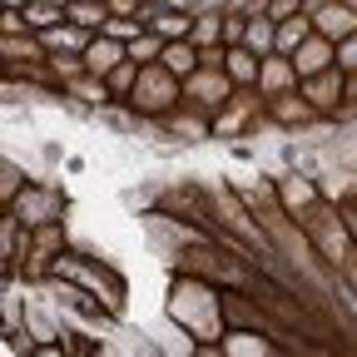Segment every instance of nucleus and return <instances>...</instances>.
<instances>
[{
    "label": "nucleus",
    "instance_id": "27",
    "mask_svg": "<svg viewBox=\"0 0 357 357\" xmlns=\"http://www.w3.org/2000/svg\"><path fill=\"white\" fill-rule=\"evenodd\" d=\"M337 65H342V70H357V35L337 40Z\"/></svg>",
    "mask_w": 357,
    "mask_h": 357
},
{
    "label": "nucleus",
    "instance_id": "14",
    "mask_svg": "<svg viewBox=\"0 0 357 357\" xmlns=\"http://www.w3.org/2000/svg\"><path fill=\"white\" fill-rule=\"evenodd\" d=\"M159 65H169L178 79H189L204 60H199V45L194 40H164V55H159Z\"/></svg>",
    "mask_w": 357,
    "mask_h": 357
},
{
    "label": "nucleus",
    "instance_id": "30",
    "mask_svg": "<svg viewBox=\"0 0 357 357\" xmlns=\"http://www.w3.org/2000/svg\"><path fill=\"white\" fill-rule=\"evenodd\" d=\"M30 6V0H6V10H25Z\"/></svg>",
    "mask_w": 357,
    "mask_h": 357
},
{
    "label": "nucleus",
    "instance_id": "31",
    "mask_svg": "<svg viewBox=\"0 0 357 357\" xmlns=\"http://www.w3.org/2000/svg\"><path fill=\"white\" fill-rule=\"evenodd\" d=\"M347 6H352V10H357V0H347Z\"/></svg>",
    "mask_w": 357,
    "mask_h": 357
},
{
    "label": "nucleus",
    "instance_id": "26",
    "mask_svg": "<svg viewBox=\"0 0 357 357\" xmlns=\"http://www.w3.org/2000/svg\"><path fill=\"white\" fill-rule=\"evenodd\" d=\"M342 75H347V84H342V114H337V119L357 114V70H342Z\"/></svg>",
    "mask_w": 357,
    "mask_h": 357
},
{
    "label": "nucleus",
    "instance_id": "4",
    "mask_svg": "<svg viewBox=\"0 0 357 357\" xmlns=\"http://www.w3.org/2000/svg\"><path fill=\"white\" fill-rule=\"evenodd\" d=\"M342 84H347V75H342V65H333V70H323V75H307L298 89L307 95V105L318 109L323 119H337V114H342Z\"/></svg>",
    "mask_w": 357,
    "mask_h": 357
},
{
    "label": "nucleus",
    "instance_id": "23",
    "mask_svg": "<svg viewBox=\"0 0 357 357\" xmlns=\"http://www.w3.org/2000/svg\"><path fill=\"white\" fill-rule=\"evenodd\" d=\"M223 337H229V342H218V352H273V342H268V337L243 333V328H229Z\"/></svg>",
    "mask_w": 357,
    "mask_h": 357
},
{
    "label": "nucleus",
    "instance_id": "7",
    "mask_svg": "<svg viewBox=\"0 0 357 357\" xmlns=\"http://www.w3.org/2000/svg\"><path fill=\"white\" fill-rule=\"evenodd\" d=\"M298 84H303V75H298L293 55H283V50L263 55V65H258V89H263V100H268V95H288V89H298Z\"/></svg>",
    "mask_w": 357,
    "mask_h": 357
},
{
    "label": "nucleus",
    "instance_id": "9",
    "mask_svg": "<svg viewBox=\"0 0 357 357\" xmlns=\"http://www.w3.org/2000/svg\"><path fill=\"white\" fill-rule=\"evenodd\" d=\"M307 15H312V25H318V35H328V40L357 35V10L347 6V0H323V6L307 10Z\"/></svg>",
    "mask_w": 357,
    "mask_h": 357
},
{
    "label": "nucleus",
    "instance_id": "1",
    "mask_svg": "<svg viewBox=\"0 0 357 357\" xmlns=\"http://www.w3.org/2000/svg\"><path fill=\"white\" fill-rule=\"evenodd\" d=\"M139 119H164V114H174L178 105H184V79H178L169 65H144L139 70V84H134V95L124 100Z\"/></svg>",
    "mask_w": 357,
    "mask_h": 357
},
{
    "label": "nucleus",
    "instance_id": "8",
    "mask_svg": "<svg viewBox=\"0 0 357 357\" xmlns=\"http://www.w3.org/2000/svg\"><path fill=\"white\" fill-rule=\"evenodd\" d=\"M293 65H298V75L307 79V75H323V70H333L337 65V40H328V35H318L312 30L298 50H293Z\"/></svg>",
    "mask_w": 357,
    "mask_h": 357
},
{
    "label": "nucleus",
    "instance_id": "18",
    "mask_svg": "<svg viewBox=\"0 0 357 357\" xmlns=\"http://www.w3.org/2000/svg\"><path fill=\"white\" fill-rule=\"evenodd\" d=\"M139 70H144L139 60H129V55H124V60H119V65H114V70L105 75V79H109V89H114V100H119V105H124V100L134 95V84H139Z\"/></svg>",
    "mask_w": 357,
    "mask_h": 357
},
{
    "label": "nucleus",
    "instance_id": "20",
    "mask_svg": "<svg viewBox=\"0 0 357 357\" xmlns=\"http://www.w3.org/2000/svg\"><path fill=\"white\" fill-rule=\"evenodd\" d=\"M124 50H129V60H139V65H154V60L164 55V35H159V30H139V35H134V40L124 45Z\"/></svg>",
    "mask_w": 357,
    "mask_h": 357
},
{
    "label": "nucleus",
    "instance_id": "19",
    "mask_svg": "<svg viewBox=\"0 0 357 357\" xmlns=\"http://www.w3.org/2000/svg\"><path fill=\"white\" fill-rule=\"evenodd\" d=\"M70 20L84 30H105L109 20V0H70Z\"/></svg>",
    "mask_w": 357,
    "mask_h": 357
},
{
    "label": "nucleus",
    "instance_id": "13",
    "mask_svg": "<svg viewBox=\"0 0 357 357\" xmlns=\"http://www.w3.org/2000/svg\"><path fill=\"white\" fill-rule=\"evenodd\" d=\"M243 45H248V50H258V55H273V50H278V20L268 15V10H248V35H243Z\"/></svg>",
    "mask_w": 357,
    "mask_h": 357
},
{
    "label": "nucleus",
    "instance_id": "21",
    "mask_svg": "<svg viewBox=\"0 0 357 357\" xmlns=\"http://www.w3.org/2000/svg\"><path fill=\"white\" fill-rule=\"evenodd\" d=\"M25 223L6 208V218H0V258H6V273H10V268H15V243H25Z\"/></svg>",
    "mask_w": 357,
    "mask_h": 357
},
{
    "label": "nucleus",
    "instance_id": "28",
    "mask_svg": "<svg viewBox=\"0 0 357 357\" xmlns=\"http://www.w3.org/2000/svg\"><path fill=\"white\" fill-rule=\"evenodd\" d=\"M20 30H30L20 10H6V15H0V35H20Z\"/></svg>",
    "mask_w": 357,
    "mask_h": 357
},
{
    "label": "nucleus",
    "instance_id": "29",
    "mask_svg": "<svg viewBox=\"0 0 357 357\" xmlns=\"http://www.w3.org/2000/svg\"><path fill=\"white\" fill-rule=\"evenodd\" d=\"M337 208H342V223H347V234H352V243H357V199H342Z\"/></svg>",
    "mask_w": 357,
    "mask_h": 357
},
{
    "label": "nucleus",
    "instance_id": "12",
    "mask_svg": "<svg viewBox=\"0 0 357 357\" xmlns=\"http://www.w3.org/2000/svg\"><path fill=\"white\" fill-rule=\"evenodd\" d=\"M194 15H199V10H174V6H154V15H149V30H159L164 40H189V35H194Z\"/></svg>",
    "mask_w": 357,
    "mask_h": 357
},
{
    "label": "nucleus",
    "instance_id": "10",
    "mask_svg": "<svg viewBox=\"0 0 357 357\" xmlns=\"http://www.w3.org/2000/svg\"><path fill=\"white\" fill-rule=\"evenodd\" d=\"M0 55H6V65L50 60V50H45V40H40L35 30H20V35H0Z\"/></svg>",
    "mask_w": 357,
    "mask_h": 357
},
{
    "label": "nucleus",
    "instance_id": "24",
    "mask_svg": "<svg viewBox=\"0 0 357 357\" xmlns=\"http://www.w3.org/2000/svg\"><path fill=\"white\" fill-rule=\"evenodd\" d=\"M248 35V10H223V45H243Z\"/></svg>",
    "mask_w": 357,
    "mask_h": 357
},
{
    "label": "nucleus",
    "instance_id": "5",
    "mask_svg": "<svg viewBox=\"0 0 357 357\" xmlns=\"http://www.w3.org/2000/svg\"><path fill=\"white\" fill-rule=\"evenodd\" d=\"M263 119L268 124H283V129H307V124H318L323 114L307 105L303 89H288V95H268L263 100Z\"/></svg>",
    "mask_w": 357,
    "mask_h": 357
},
{
    "label": "nucleus",
    "instance_id": "2",
    "mask_svg": "<svg viewBox=\"0 0 357 357\" xmlns=\"http://www.w3.org/2000/svg\"><path fill=\"white\" fill-rule=\"evenodd\" d=\"M234 75L223 70V65H199L189 79H184V100L189 105H199V109H208V114H218L223 105H229V95H234Z\"/></svg>",
    "mask_w": 357,
    "mask_h": 357
},
{
    "label": "nucleus",
    "instance_id": "6",
    "mask_svg": "<svg viewBox=\"0 0 357 357\" xmlns=\"http://www.w3.org/2000/svg\"><path fill=\"white\" fill-rule=\"evenodd\" d=\"M318 204H323V189L312 184L307 174H283V178H278V208H283L293 223H298L303 213H312Z\"/></svg>",
    "mask_w": 357,
    "mask_h": 357
},
{
    "label": "nucleus",
    "instance_id": "11",
    "mask_svg": "<svg viewBox=\"0 0 357 357\" xmlns=\"http://www.w3.org/2000/svg\"><path fill=\"white\" fill-rule=\"evenodd\" d=\"M124 55H129V50H124V40H114V35H105V30L84 45V65H89V75H109Z\"/></svg>",
    "mask_w": 357,
    "mask_h": 357
},
{
    "label": "nucleus",
    "instance_id": "25",
    "mask_svg": "<svg viewBox=\"0 0 357 357\" xmlns=\"http://www.w3.org/2000/svg\"><path fill=\"white\" fill-rule=\"evenodd\" d=\"M20 189H25V174H20V169H15V164L6 159V178H0V204H10V199H15Z\"/></svg>",
    "mask_w": 357,
    "mask_h": 357
},
{
    "label": "nucleus",
    "instance_id": "3",
    "mask_svg": "<svg viewBox=\"0 0 357 357\" xmlns=\"http://www.w3.org/2000/svg\"><path fill=\"white\" fill-rule=\"evenodd\" d=\"M6 208L25 223V229H40V223H55V218H60L65 199H60V189H50V184H25Z\"/></svg>",
    "mask_w": 357,
    "mask_h": 357
},
{
    "label": "nucleus",
    "instance_id": "17",
    "mask_svg": "<svg viewBox=\"0 0 357 357\" xmlns=\"http://www.w3.org/2000/svg\"><path fill=\"white\" fill-rule=\"evenodd\" d=\"M20 15H25V25L40 35V30H50V25L70 20V6H55V0H30V6H25Z\"/></svg>",
    "mask_w": 357,
    "mask_h": 357
},
{
    "label": "nucleus",
    "instance_id": "22",
    "mask_svg": "<svg viewBox=\"0 0 357 357\" xmlns=\"http://www.w3.org/2000/svg\"><path fill=\"white\" fill-rule=\"evenodd\" d=\"M50 70H55V79H60V89L70 84V79H79L89 65H84V55L79 50H50Z\"/></svg>",
    "mask_w": 357,
    "mask_h": 357
},
{
    "label": "nucleus",
    "instance_id": "16",
    "mask_svg": "<svg viewBox=\"0 0 357 357\" xmlns=\"http://www.w3.org/2000/svg\"><path fill=\"white\" fill-rule=\"evenodd\" d=\"M312 30H318V25H312V15H307V10L283 15V20H278V50H283V55H293V50H298V45H303Z\"/></svg>",
    "mask_w": 357,
    "mask_h": 357
},
{
    "label": "nucleus",
    "instance_id": "15",
    "mask_svg": "<svg viewBox=\"0 0 357 357\" xmlns=\"http://www.w3.org/2000/svg\"><path fill=\"white\" fill-rule=\"evenodd\" d=\"M258 65L263 55L248 50V45H229V55H223V70L234 75V84H258Z\"/></svg>",
    "mask_w": 357,
    "mask_h": 357
}]
</instances>
